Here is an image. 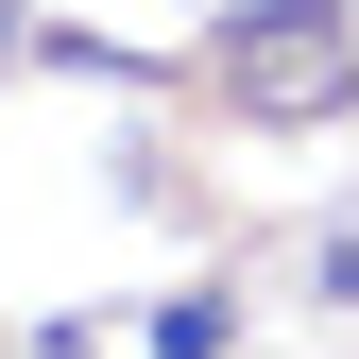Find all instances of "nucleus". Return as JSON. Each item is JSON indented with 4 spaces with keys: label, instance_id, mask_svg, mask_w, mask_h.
<instances>
[{
    "label": "nucleus",
    "instance_id": "obj_1",
    "mask_svg": "<svg viewBox=\"0 0 359 359\" xmlns=\"http://www.w3.org/2000/svg\"><path fill=\"white\" fill-rule=\"evenodd\" d=\"M205 69H222L240 120H291V137H308V120L359 103V18H342V0H240Z\"/></svg>",
    "mask_w": 359,
    "mask_h": 359
}]
</instances>
